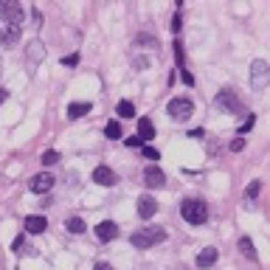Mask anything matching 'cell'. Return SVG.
<instances>
[{
  "label": "cell",
  "instance_id": "cell-1",
  "mask_svg": "<svg viewBox=\"0 0 270 270\" xmlns=\"http://www.w3.org/2000/svg\"><path fill=\"white\" fill-rule=\"evenodd\" d=\"M180 214H183L186 222H192V225H203L208 220V208H205L203 200H186V203L180 205Z\"/></svg>",
  "mask_w": 270,
  "mask_h": 270
},
{
  "label": "cell",
  "instance_id": "cell-2",
  "mask_svg": "<svg viewBox=\"0 0 270 270\" xmlns=\"http://www.w3.org/2000/svg\"><path fill=\"white\" fill-rule=\"evenodd\" d=\"M166 239V231L163 228H141V231H135V234L130 236V242L135 248H152V245H158V242H163Z\"/></svg>",
  "mask_w": 270,
  "mask_h": 270
},
{
  "label": "cell",
  "instance_id": "cell-3",
  "mask_svg": "<svg viewBox=\"0 0 270 270\" xmlns=\"http://www.w3.org/2000/svg\"><path fill=\"white\" fill-rule=\"evenodd\" d=\"M23 17H25L23 3H17V0H3V3H0V20H6L9 25H17L20 28Z\"/></svg>",
  "mask_w": 270,
  "mask_h": 270
},
{
  "label": "cell",
  "instance_id": "cell-4",
  "mask_svg": "<svg viewBox=\"0 0 270 270\" xmlns=\"http://www.w3.org/2000/svg\"><path fill=\"white\" fill-rule=\"evenodd\" d=\"M166 110H169V115H172L174 121H189L192 113H194V104L189 102V99H172Z\"/></svg>",
  "mask_w": 270,
  "mask_h": 270
},
{
  "label": "cell",
  "instance_id": "cell-5",
  "mask_svg": "<svg viewBox=\"0 0 270 270\" xmlns=\"http://www.w3.org/2000/svg\"><path fill=\"white\" fill-rule=\"evenodd\" d=\"M54 174H48V172H42V174H37V177H31V192L34 194H45V192H51L54 189Z\"/></svg>",
  "mask_w": 270,
  "mask_h": 270
},
{
  "label": "cell",
  "instance_id": "cell-6",
  "mask_svg": "<svg viewBox=\"0 0 270 270\" xmlns=\"http://www.w3.org/2000/svg\"><path fill=\"white\" fill-rule=\"evenodd\" d=\"M115 180L118 177H115V172L110 166H96L93 169V183H99V186H113Z\"/></svg>",
  "mask_w": 270,
  "mask_h": 270
},
{
  "label": "cell",
  "instance_id": "cell-7",
  "mask_svg": "<svg viewBox=\"0 0 270 270\" xmlns=\"http://www.w3.org/2000/svg\"><path fill=\"white\" fill-rule=\"evenodd\" d=\"M96 236H99L102 242L115 239V236H118V225H115L113 220H104V222H99V225H96Z\"/></svg>",
  "mask_w": 270,
  "mask_h": 270
},
{
  "label": "cell",
  "instance_id": "cell-8",
  "mask_svg": "<svg viewBox=\"0 0 270 270\" xmlns=\"http://www.w3.org/2000/svg\"><path fill=\"white\" fill-rule=\"evenodd\" d=\"M25 231H28V234H42V231L48 228V220H45V217H40V214H31V217H25Z\"/></svg>",
  "mask_w": 270,
  "mask_h": 270
},
{
  "label": "cell",
  "instance_id": "cell-9",
  "mask_svg": "<svg viewBox=\"0 0 270 270\" xmlns=\"http://www.w3.org/2000/svg\"><path fill=\"white\" fill-rule=\"evenodd\" d=\"M217 104H220V107H228V110H239L242 107L234 90H220V93H217Z\"/></svg>",
  "mask_w": 270,
  "mask_h": 270
},
{
  "label": "cell",
  "instance_id": "cell-10",
  "mask_svg": "<svg viewBox=\"0 0 270 270\" xmlns=\"http://www.w3.org/2000/svg\"><path fill=\"white\" fill-rule=\"evenodd\" d=\"M144 180H146V186H149V189H161L163 183H166V174H163L158 166H149L144 172Z\"/></svg>",
  "mask_w": 270,
  "mask_h": 270
},
{
  "label": "cell",
  "instance_id": "cell-11",
  "mask_svg": "<svg viewBox=\"0 0 270 270\" xmlns=\"http://www.w3.org/2000/svg\"><path fill=\"white\" fill-rule=\"evenodd\" d=\"M155 211H158V203L149 194H144V197L138 200V217L141 220H149V217H155Z\"/></svg>",
  "mask_w": 270,
  "mask_h": 270
},
{
  "label": "cell",
  "instance_id": "cell-12",
  "mask_svg": "<svg viewBox=\"0 0 270 270\" xmlns=\"http://www.w3.org/2000/svg\"><path fill=\"white\" fill-rule=\"evenodd\" d=\"M217 248H205V251H200L197 253V267H211V264L217 262Z\"/></svg>",
  "mask_w": 270,
  "mask_h": 270
},
{
  "label": "cell",
  "instance_id": "cell-13",
  "mask_svg": "<svg viewBox=\"0 0 270 270\" xmlns=\"http://www.w3.org/2000/svg\"><path fill=\"white\" fill-rule=\"evenodd\" d=\"M20 40V28L17 25H6V28L0 31V45H14Z\"/></svg>",
  "mask_w": 270,
  "mask_h": 270
},
{
  "label": "cell",
  "instance_id": "cell-14",
  "mask_svg": "<svg viewBox=\"0 0 270 270\" xmlns=\"http://www.w3.org/2000/svg\"><path fill=\"white\" fill-rule=\"evenodd\" d=\"M138 138L144 141H149V138H155V127H152V121L149 118H138Z\"/></svg>",
  "mask_w": 270,
  "mask_h": 270
},
{
  "label": "cell",
  "instance_id": "cell-15",
  "mask_svg": "<svg viewBox=\"0 0 270 270\" xmlns=\"http://www.w3.org/2000/svg\"><path fill=\"white\" fill-rule=\"evenodd\" d=\"M90 113V104L87 102H73L68 104V118H82V115Z\"/></svg>",
  "mask_w": 270,
  "mask_h": 270
},
{
  "label": "cell",
  "instance_id": "cell-16",
  "mask_svg": "<svg viewBox=\"0 0 270 270\" xmlns=\"http://www.w3.org/2000/svg\"><path fill=\"white\" fill-rule=\"evenodd\" d=\"M264 76H267V62H253V84H256V87H262L264 84Z\"/></svg>",
  "mask_w": 270,
  "mask_h": 270
},
{
  "label": "cell",
  "instance_id": "cell-17",
  "mask_svg": "<svg viewBox=\"0 0 270 270\" xmlns=\"http://www.w3.org/2000/svg\"><path fill=\"white\" fill-rule=\"evenodd\" d=\"M65 228L71 231V234H84V228H87V225H84L82 217H71V220H65Z\"/></svg>",
  "mask_w": 270,
  "mask_h": 270
},
{
  "label": "cell",
  "instance_id": "cell-18",
  "mask_svg": "<svg viewBox=\"0 0 270 270\" xmlns=\"http://www.w3.org/2000/svg\"><path fill=\"white\" fill-rule=\"evenodd\" d=\"M118 115L121 118H135V104L127 102V99H121L118 102Z\"/></svg>",
  "mask_w": 270,
  "mask_h": 270
},
{
  "label": "cell",
  "instance_id": "cell-19",
  "mask_svg": "<svg viewBox=\"0 0 270 270\" xmlns=\"http://www.w3.org/2000/svg\"><path fill=\"white\" fill-rule=\"evenodd\" d=\"M104 135H107L110 141L121 138V124H118V121H107V127H104Z\"/></svg>",
  "mask_w": 270,
  "mask_h": 270
},
{
  "label": "cell",
  "instance_id": "cell-20",
  "mask_svg": "<svg viewBox=\"0 0 270 270\" xmlns=\"http://www.w3.org/2000/svg\"><path fill=\"white\" fill-rule=\"evenodd\" d=\"M42 166H54V163H59V152L56 149H48V152H42Z\"/></svg>",
  "mask_w": 270,
  "mask_h": 270
},
{
  "label": "cell",
  "instance_id": "cell-21",
  "mask_svg": "<svg viewBox=\"0 0 270 270\" xmlns=\"http://www.w3.org/2000/svg\"><path fill=\"white\" fill-rule=\"evenodd\" d=\"M239 251L245 253L248 259H256V251H253V242L248 239V236H242V239H239Z\"/></svg>",
  "mask_w": 270,
  "mask_h": 270
},
{
  "label": "cell",
  "instance_id": "cell-22",
  "mask_svg": "<svg viewBox=\"0 0 270 270\" xmlns=\"http://www.w3.org/2000/svg\"><path fill=\"white\" fill-rule=\"evenodd\" d=\"M259 189H262V180H253V183H251V186H248L245 189V197H259Z\"/></svg>",
  "mask_w": 270,
  "mask_h": 270
},
{
  "label": "cell",
  "instance_id": "cell-23",
  "mask_svg": "<svg viewBox=\"0 0 270 270\" xmlns=\"http://www.w3.org/2000/svg\"><path fill=\"white\" fill-rule=\"evenodd\" d=\"M12 251H14V253H23V251H28V245H25V236H17V239H14Z\"/></svg>",
  "mask_w": 270,
  "mask_h": 270
},
{
  "label": "cell",
  "instance_id": "cell-24",
  "mask_svg": "<svg viewBox=\"0 0 270 270\" xmlns=\"http://www.w3.org/2000/svg\"><path fill=\"white\" fill-rule=\"evenodd\" d=\"M141 149H144V155L149 158V161H161V155H158L155 146H141Z\"/></svg>",
  "mask_w": 270,
  "mask_h": 270
},
{
  "label": "cell",
  "instance_id": "cell-25",
  "mask_svg": "<svg viewBox=\"0 0 270 270\" xmlns=\"http://www.w3.org/2000/svg\"><path fill=\"white\" fill-rule=\"evenodd\" d=\"M253 124H256V118H253V115H248V118H245V121H242L239 132H248V130H253Z\"/></svg>",
  "mask_w": 270,
  "mask_h": 270
},
{
  "label": "cell",
  "instance_id": "cell-26",
  "mask_svg": "<svg viewBox=\"0 0 270 270\" xmlns=\"http://www.w3.org/2000/svg\"><path fill=\"white\" fill-rule=\"evenodd\" d=\"M124 144H127V146H132V149H135V146H146V144H144V141H141V138H138V135H132V138H127V141H124Z\"/></svg>",
  "mask_w": 270,
  "mask_h": 270
},
{
  "label": "cell",
  "instance_id": "cell-27",
  "mask_svg": "<svg viewBox=\"0 0 270 270\" xmlns=\"http://www.w3.org/2000/svg\"><path fill=\"white\" fill-rule=\"evenodd\" d=\"M174 59H177V65H183V45L180 42H174Z\"/></svg>",
  "mask_w": 270,
  "mask_h": 270
},
{
  "label": "cell",
  "instance_id": "cell-28",
  "mask_svg": "<svg viewBox=\"0 0 270 270\" xmlns=\"http://www.w3.org/2000/svg\"><path fill=\"white\" fill-rule=\"evenodd\" d=\"M242 146H245V138H234V141H231V149H234V152H242Z\"/></svg>",
  "mask_w": 270,
  "mask_h": 270
},
{
  "label": "cell",
  "instance_id": "cell-29",
  "mask_svg": "<svg viewBox=\"0 0 270 270\" xmlns=\"http://www.w3.org/2000/svg\"><path fill=\"white\" fill-rule=\"evenodd\" d=\"M76 62H79V56L71 54V56H65V59H62V65H76Z\"/></svg>",
  "mask_w": 270,
  "mask_h": 270
},
{
  "label": "cell",
  "instance_id": "cell-30",
  "mask_svg": "<svg viewBox=\"0 0 270 270\" xmlns=\"http://www.w3.org/2000/svg\"><path fill=\"white\" fill-rule=\"evenodd\" d=\"M172 31H180V14H174V17H172Z\"/></svg>",
  "mask_w": 270,
  "mask_h": 270
},
{
  "label": "cell",
  "instance_id": "cell-31",
  "mask_svg": "<svg viewBox=\"0 0 270 270\" xmlns=\"http://www.w3.org/2000/svg\"><path fill=\"white\" fill-rule=\"evenodd\" d=\"M180 76H183V82H186V84H194V76H192V73H186V71H183Z\"/></svg>",
  "mask_w": 270,
  "mask_h": 270
},
{
  "label": "cell",
  "instance_id": "cell-32",
  "mask_svg": "<svg viewBox=\"0 0 270 270\" xmlns=\"http://www.w3.org/2000/svg\"><path fill=\"white\" fill-rule=\"evenodd\" d=\"M93 270H113V267H110L107 262H99V264H96V267H93Z\"/></svg>",
  "mask_w": 270,
  "mask_h": 270
},
{
  "label": "cell",
  "instance_id": "cell-33",
  "mask_svg": "<svg viewBox=\"0 0 270 270\" xmlns=\"http://www.w3.org/2000/svg\"><path fill=\"white\" fill-rule=\"evenodd\" d=\"M6 99H9V90H3V87H0V104L6 102Z\"/></svg>",
  "mask_w": 270,
  "mask_h": 270
}]
</instances>
